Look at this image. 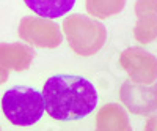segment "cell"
<instances>
[{
	"instance_id": "7c38bea8",
	"label": "cell",
	"mask_w": 157,
	"mask_h": 131,
	"mask_svg": "<svg viewBox=\"0 0 157 131\" xmlns=\"http://www.w3.org/2000/svg\"><path fill=\"white\" fill-rule=\"evenodd\" d=\"M135 14H157V0H137L135 2Z\"/></svg>"
},
{
	"instance_id": "5bb4252c",
	"label": "cell",
	"mask_w": 157,
	"mask_h": 131,
	"mask_svg": "<svg viewBox=\"0 0 157 131\" xmlns=\"http://www.w3.org/2000/svg\"><path fill=\"white\" fill-rule=\"evenodd\" d=\"M8 74H10V70H6L5 67L0 65V85H2L6 79H8Z\"/></svg>"
},
{
	"instance_id": "52a82bcc",
	"label": "cell",
	"mask_w": 157,
	"mask_h": 131,
	"mask_svg": "<svg viewBox=\"0 0 157 131\" xmlns=\"http://www.w3.org/2000/svg\"><path fill=\"white\" fill-rule=\"evenodd\" d=\"M35 59V51L29 44L0 43V65L6 70L24 71L29 70Z\"/></svg>"
},
{
	"instance_id": "ba28073f",
	"label": "cell",
	"mask_w": 157,
	"mask_h": 131,
	"mask_svg": "<svg viewBox=\"0 0 157 131\" xmlns=\"http://www.w3.org/2000/svg\"><path fill=\"white\" fill-rule=\"evenodd\" d=\"M96 131H132L126 109L116 103L101 108L96 115Z\"/></svg>"
},
{
	"instance_id": "5b68a950",
	"label": "cell",
	"mask_w": 157,
	"mask_h": 131,
	"mask_svg": "<svg viewBox=\"0 0 157 131\" xmlns=\"http://www.w3.org/2000/svg\"><path fill=\"white\" fill-rule=\"evenodd\" d=\"M120 65L135 84L149 85L157 81V57L141 47H127L123 51Z\"/></svg>"
},
{
	"instance_id": "4fadbf2b",
	"label": "cell",
	"mask_w": 157,
	"mask_h": 131,
	"mask_svg": "<svg viewBox=\"0 0 157 131\" xmlns=\"http://www.w3.org/2000/svg\"><path fill=\"white\" fill-rule=\"evenodd\" d=\"M145 131H157V115H149V119L146 120Z\"/></svg>"
},
{
	"instance_id": "277c9868",
	"label": "cell",
	"mask_w": 157,
	"mask_h": 131,
	"mask_svg": "<svg viewBox=\"0 0 157 131\" xmlns=\"http://www.w3.org/2000/svg\"><path fill=\"white\" fill-rule=\"evenodd\" d=\"M19 36L32 46L55 49L61 44L63 35L58 24L39 16H25L19 22Z\"/></svg>"
},
{
	"instance_id": "9a60e30c",
	"label": "cell",
	"mask_w": 157,
	"mask_h": 131,
	"mask_svg": "<svg viewBox=\"0 0 157 131\" xmlns=\"http://www.w3.org/2000/svg\"><path fill=\"white\" fill-rule=\"evenodd\" d=\"M0 131H2V128H0Z\"/></svg>"
},
{
	"instance_id": "8992f818",
	"label": "cell",
	"mask_w": 157,
	"mask_h": 131,
	"mask_svg": "<svg viewBox=\"0 0 157 131\" xmlns=\"http://www.w3.org/2000/svg\"><path fill=\"white\" fill-rule=\"evenodd\" d=\"M124 106L135 115H151L157 111V82L143 85L126 81L120 88Z\"/></svg>"
},
{
	"instance_id": "3957f363",
	"label": "cell",
	"mask_w": 157,
	"mask_h": 131,
	"mask_svg": "<svg viewBox=\"0 0 157 131\" xmlns=\"http://www.w3.org/2000/svg\"><path fill=\"white\" fill-rule=\"evenodd\" d=\"M2 111L5 117L17 126L35 125L46 111L43 93L25 85H17L5 92L2 98Z\"/></svg>"
},
{
	"instance_id": "6da1fadb",
	"label": "cell",
	"mask_w": 157,
	"mask_h": 131,
	"mask_svg": "<svg viewBox=\"0 0 157 131\" xmlns=\"http://www.w3.org/2000/svg\"><path fill=\"white\" fill-rule=\"evenodd\" d=\"M46 112L55 120L68 122L88 115L98 104L94 85L82 76L57 74L43 87Z\"/></svg>"
},
{
	"instance_id": "8fae6325",
	"label": "cell",
	"mask_w": 157,
	"mask_h": 131,
	"mask_svg": "<svg viewBox=\"0 0 157 131\" xmlns=\"http://www.w3.org/2000/svg\"><path fill=\"white\" fill-rule=\"evenodd\" d=\"M134 36L141 44L152 43L157 38V14L138 16L134 27Z\"/></svg>"
},
{
	"instance_id": "7a4b0ae2",
	"label": "cell",
	"mask_w": 157,
	"mask_h": 131,
	"mask_svg": "<svg viewBox=\"0 0 157 131\" xmlns=\"http://www.w3.org/2000/svg\"><path fill=\"white\" fill-rule=\"evenodd\" d=\"M63 29L71 49L80 57L96 54L107 41V29L104 24L78 13L63 21Z\"/></svg>"
},
{
	"instance_id": "30bf717a",
	"label": "cell",
	"mask_w": 157,
	"mask_h": 131,
	"mask_svg": "<svg viewBox=\"0 0 157 131\" xmlns=\"http://www.w3.org/2000/svg\"><path fill=\"white\" fill-rule=\"evenodd\" d=\"M126 6V0H86V11L91 16L105 19L121 13Z\"/></svg>"
},
{
	"instance_id": "9c48e42d",
	"label": "cell",
	"mask_w": 157,
	"mask_h": 131,
	"mask_svg": "<svg viewBox=\"0 0 157 131\" xmlns=\"http://www.w3.org/2000/svg\"><path fill=\"white\" fill-rule=\"evenodd\" d=\"M24 2L39 18L55 19L71 11L75 0H24Z\"/></svg>"
}]
</instances>
